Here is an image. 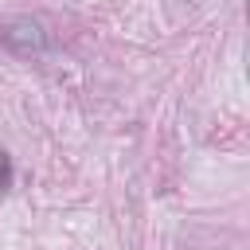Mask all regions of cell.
Segmentation results:
<instances>
[{
    "instance_id": "cell-1",
    "label": "cell",
    "mask_w": 250,
    "mask_h": 250,
    "mask_svg": "<svg viewBox=\"0 0 250 250\" xmlns=\"http://www.w3.org/2000/svg\"><path fill=\"white\" fill-rule=\"evenodd\" d=\"M0 43L12 55H20V59H35V55L47 51L51 39H47V27L39 20H31V16H8V20H0Z\"/></svg>"
},
{
    "instance_id": "cell-2",
    "label": "cell",
    "mask_w": 250,
    "mask_h": 250,
    "mask_svg": "<svg viewBox=\"0 0 250 250\" xmlns=\"http://www.w3.org/2000/svg\"><path fill=\"white\" fill-rule=\"evenodd\" d=\"M8 188H12V156L0 152V191H8Z\"/></svg>"
}]
</instances>
